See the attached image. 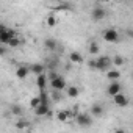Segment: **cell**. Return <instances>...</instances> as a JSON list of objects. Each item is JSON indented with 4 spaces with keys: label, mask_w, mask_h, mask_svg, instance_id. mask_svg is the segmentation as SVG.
I'll list each match as a JSON object with an SVG mask.
<instances>
[{
    "label": "cell",
    "mask_w": 133,
    "mask_h": 133,
    "mask_svg": "<svg viewBox=\"0 0 133 133\" xmlns=\"http://www.w3.org/2000/svg\"><path fill=\"white\" fill-rule=\"evenodd\" d=\"M111 68V58L110 56H99L96 59V69L97 71H102V72H107L108 69Z\"/></svg>",
    "instance_id": "cell-1"
},
{
    "label": "cell",
    "mask_w": 133,
    "mask_h": 133,
    "mask_svg": "<svg viewBox=\"0 0 133 133\" xmlns=\"http://www.w3.org/2000/svg\"><path fill=\"white\" fill-rule=\"evenodd\" d=\"M103 39H105L107 42H117V41H119V33H117V30H114V28H107V30L103 31Z\"/></svg>",
    "instance_id": "cell-2"
},
{
    "label": "cell",
    "mask_w": 133,
    "mask_h": 133,
    "mask_svg": "<svg viewBox=\"0 0 133 133\" xmlns=\"http://www.w3.org/2000/svg\"><path fill=\"white\" fill-rule=\"evenodd\" d=\"M122 91V85L119 83V80H111V83L108 85V88H107V94L108 96H116L117 92H121Z\"/></svg>",
    "instance_id": "cell-3"
},
{
    "label": "cell",
    "mask_w": 133,
    "mask_h": 133,
    "mask_svg": "<svg viewBox=\"0 0 133 133\" xmlns=\"http://www.w3.org/2000/svg\"><path fill=\"white\" fill-rule=\"evenodd\" d=\"M49 83H50L52 89H58V91H63V89L66 88V80H64L61 75H56V77H55L53 80H50Z\"/></svg>",
    "instance_id": "cell-4"
},
{
    "label": "cell",
    "mask_w": 133,
    "mask_h": 133,
    "mask_svg": "<svg viewBox=\"0 0 133 133\" xmlns=\"http://www.w3.org/2000/svg\"><path fill=\"white\" fill-rule=\"evenodd\" d=\"M75 121H77V124L80 125V127H89L91 125V117H89V114H85V113H78L77 116H75Z\"/></svg>",
    "instance_id": "cell-5"
},
{
    "label": "cell",
    "mask_w": 133,
    "mask_h": 133,
    "mask_svg": "<svg viewBox=\"0 0 133 133\" xmlns=\"http://www.w3.org/2000/svg\"><path fill=\"white\" fill-rule=\"evenodd\" d=\"M113 99H114V103H116L117 107H121V108H124V107L128 105V97H127L125 94H122V91L117 92L116 96H113Z\"/></svg>",
    "instance_id": "cell-6"
},
{
    "label": "cell",
    "mask_w": 133,
    "mask_h": 133,
    "mask_svg": "<svg viewBox=\"0 0 133 133\" xmlns=\"http://www.w3.org/2000/svg\"><path fill=\"white\" fill-rule=\"evenodd\" d=\"M11 38H14V36H11L10 35V31H8V28L6 27H0V44H3V45H6L8 44V41L11 39Z\"/></svg>",
    "instance_id": "cell-7"
},
{
    "label": "cell",
    "mask_w": 133,
    "mask_h": 133,
    "mask_svg": "<svg viewBox=\"0 0 133 133\" xmlns=\"http://www.w3.org/2000/svg\"><path fill=\"white\" fill-rule=\"evenodd\" d=\"M105 10L102 8V6H96L94 10H92V13H91V17H92V21H96V22H99V21H102L103 17H105Z\"/></svg>",
    "instance_id": "cell-8"
},
{
    "label": "cell",
    "mask_w": 133,
    "mask_h": 133,
    "mask_svg": "<svg viewBox=\"0 0 133 133\" xmlns=\"http://www.w3.org/2000/svg\"><path fill=\"white\" fill-rule=\"evenodd\" d=\"M33 110H35V114L39 116V117L49 114V105H47V103H39V105H38L36 108H33Z\"/></svg>",
    "instance_id": "cell-9"
},
{
    "label": "cell",
    "mask_w": 133,
    "mask_h": 133,
    "mask_svg": "<svg viewBox=\"0 0 133 133\" xmlns=\"http://www.w3.org/2000/svg\"><path fill=\"white\" fill-rule=\"evenodd\" d=\"M47 75L42 72V74H38V80H36V85H38V88H39V91H42V89H45V86H47Z\"/></svg>",
    "instance_id": "cell-10"
},
{
    "label": "cell",
    "mask_w": 133,
    "mask_h": 133,
    "mask_svg": "<svg viewBox=\"0 0 133 133\" xmlns=\"http://www.w3.org/2000/svg\"><path fill=\"white\" fill-rule=\"evenodd\" d=\"M28 72H30V69L27 68V66H19L17 71H16V77H17V78H21V80H24V78H27Z\"/></svg>",
    "instance_id": "cell-11"
},
{
    "label": "cell",
    "mask_w": 133,
    "mask_h": 133,
    "mask_svg": "<svg viewBox=\"0 0 133 133\" xmlns=\"http://www.w3.org/2000/svg\"><path fill=\"white\" fill-rule=\"evenodd\" d=\"M28 69H30V72H33V74H36V75H38V74H42V72L45 71L44 64H41V63H35V64H31Z\"/></svg>",
    "instance_id": "cell-12"
},
{
    "label": "cell",
    "mask_w": 133,
    "mask_h": 133,
    "mask_svg": "<svg viewBox=\"0 0 133 133\" xmlns=\"http://www.w3.org/2000/svg\"><path fill=\"white\" fill-rule=\"evenodd\" d=\"M56 119L59 121V122H69V113H68V110H59V111H56Z\"/></svg>",
    "instance_id": "cell-13"
},
{
    "label": "cell",
    "mask_w": 133,
    "mask_h": 133,
    "mask_svg": "<svg viewBox=\"0 0 133 133\" xmlns=\"http://www.w3.org/2000/svg\"><path fill=\"white\" fill-rule=\"evenodd\" d=\"M56 45H58L56 39H53V38H47V39H44V47H45L47 50H55Z\"/></svg>",
    "instance_id": "cell-14"
},
{
    "label": "cell",
    "mask_w": 133,
    "mask_h": 133,
    "mask_svg": "<svg viewBox=\"0 0 133 133\" xmlns=\"http://www.w3.org/2000/svg\"><path fill=\"white\" fill-rule=\"evenodd\" d=\"M69 59H71V63H83V55L80 53V52H71V55H69Z\"/></svg>",
    "instance_id": "cell-15"
},
{
    "label": "cell",
    "mask_w": 133,
    "mask_h": 133,
    "mask_svg": "<svg viewBox=\"0 0 133 133\" xmlns=\"http://www.w3.org/2000/svg\"><path fill=\"white\" fill-rule=\"evenodd\" d=\"M107 78L108 80H119L121 78V71H113L111 68L107 71Z\"/></svg>",
    "instance_id": "cell-16"
},
{
    "label": "cell",
    "mask_w": 133,
    "mask_h": 133,
    "mask_svg": "<svg viewBox=\"0 0 133 133\" xmlns=\"http://www.w3.org/2000/svg\"><path fill=\"white\" fill-rule=\"evenodd\" d=\"M91 114H92V116H96V117L102 116V114H103V108H102V105L94 103V105L91 107Z\"/></svg>",
    "instance_id": "cell-17"
},
{
    "label": "cell",
    "mask_w": 133,
    "mask_h": 133,
    "mask_svg": "<svg viewBox=\"0 0 133 133\" xmlns=\"http://www.w3.org/2000/svg\"><path fill=\"white\" fill-rule=\"evenodd\" d=\"M45 24H47L49 27H55V25L58 24V17H56L55 14H49V16L45 17Z\"/></svg>",
    "instance_id": "cell-18"
},
{
    "label": "cell",
    "mask_w": 133,
    "mask_h": 133,
    "mask_svg": "<svg viewBox=\"0 0 133 133\" xmlns=\"http://www.w3.org/2000/svg\"><path fill=\"white\" fill-rule=\"evenodd\" d=\"M78 94H80V91H78L77 86H69V88H68V96H69V97L74 99V97H78Z\"/></svg>",
    "instance_id": "cell-19"
},
{
    "label": "cell",
    "mask_w": 133,
    "mask_h": 133,
    "mask_svg": "<svg viewBox=\"0 0 133 133\" xmlns=\"http://www.w3.org/2000/svg\"><path fill=\"white\" fill-rule=\"evenodd\" d=\"M99 52H100V49H99V45H97L96 42H91V44H89V55H92V56H96V55H99Z\"/></svg>",
    "instance_id": "cell-20"
},
{
    "label": "cell",
    "mask_w": 133,
    "mask_h": 133,
    "mask_svg": "<svg viewBox=\"0 0 133 133\" xmlns=\"http://www.w3.org/2000/svg\"><path fill=\"white\" fill-rule=\"evenodd\" d=\"M6 45H10V47L16 49V47H19V45H21V39H19L17 36H14V38H11V39L8 41V44H6Z\"/></svg>",
    "instance_id": "cell-21"
},
{
    "label": "cell",
    "mask_w": 133,
    "mask_h": 133,
    "mask_svg": "<svg viewBox=\"0 0 133 133\" xmlns=\"http://www.w3.org/2000/svg\"><path fill=\"white\" fill-rule=\"evenodd\" d=\"M111 63L116 66V68H121V66H124V63H125V59L122 58V56H114V59H111Z\"/></svg>",
    "instance_id": "cell-22"
},
{
    "label": "cell",
    "mask_w": 133,
    "mask_h": 133,
    "mask_svg": "<svg viewBox=\"0 0 133 133\" xmlns=\"http://www.w3.org/2000/svg\"><path fill=\"white\" fill-rule=\"evenodd\" d=\"M39 99H41V103H47V105H49V94H47L45 89H42V91L39 92Z\"/></svg>",
    "instance_id": "cell-23"
},
{
    "label": "cell",
    "mask_w": 133,
    "mask_h": 133,
    "mask_svg": "<svg viewBox=\"0 0 133 133\" xmlns=\"http://www.w3.org/2000/svg\"><path fill=\"white\" fill-rule=\"evenodd\" d=\"M16 127H17V128H21V130L28 128V122H27L25 119H21V121H17V122H16Z\"/></svg>",
    "instance_id": "cell-24"
},
{
    "label": "cell",
    "mask_w": 133,
    "mask_h": 133,
    "mask_svg": "<svg viewBox=\"0 0 133 133\" xmlns=\"http://www.w3.org/2000/svg\"><path fill=\"white\" fill-rule=\"evenodd\" d=\"M11 113L16 114V116H22V108H21L19 105H13V107H11Z\"/></svg>",
    "instance_id": "cell-25"
},
{
    "label": "cell",
    "mask_w": 133,
    "mask_h": 133,
    "mask_svg": "<svg viewBox=\"0 0 133 133\" xmlns=\"http://www.w3.org/2000/svg\"><path fill=\"white\" fill-rule=\"evenodd\" d=\"M39 103H41V99H39V96H36V97H33V99L30 100V107H31V108H36Z\"/></svg>",
    "instance_id": "cell-26"
},
{
    "label": "cell",
    "mask_w": 133,
    "mask_h": 133,
    "mask_svg": "<svg viewBox=\"0 0 133 133\" xmlns=\"http://www.w3.org/2000/svg\"><path fill=\"white\" fill-rule=\"evenodd\" d=\"M61 91H58V89H53V92H52V99L53 100H59L61 99V94H59Z\"/></svg>",
    "instance_id": "cell-27"
},
{
    "label": "cell",
    "mask_w": 133,
    "mask_h": 133,
    "mask_svg": "<svg viewBox=\"0 0 133 133\" xmlns=\"http://www.w3.org/2000/svg\"><path fill=\"white\" fill-rule=\"evenodd\" d=\"M3 55H6V47L2 44V45H0V56H3Z\"/></svg>",
    "instance_id": "cell-28"
},
{
    "label": "cell",
    "mask_w": 133,
    "mask_h": 133,
    "mask_svg": "<svg viewBox=\"0 0 133 133\" xmlns=\"http://www.w3.org/2000/svg\"><path fill=\"white\" fill-rule=\"evenodd\" d=\"M88 66H89V68L91 69H96V59L92 58V59H89V63H88Z\"/></svg>",
    "instance_id": "cell-29"
},
{
    "label": "cell",
    "mask_w": 133,
    "mask_h": 133,
    "mask_svg": "<svg viewBox=\"0 0 133 133\" xmlns=\"http://www.w3.org/2000/svg\"><path fill=\"white\" fill-rule=\"evenodd\" d=\"M56 75H58V74H56V72H50V74H49V75H47V80H49V82H50V80H53V78H55V77H56Z\"/></svg>",
    "instance_id": "cell-30"
},
{
    "label": "cell",
    "mask_w": 133,
    "mask_h": 133,
    "mask_svg": "<svg viewBox=\"0 0 133 133\" xmlns=\"http://www.w3.org/2000/svg\"><path fill=\"white\" fill-rule=\"evenodd\" d=\"M102 2H110V0H102Z\"/></svg>",
    "instance_id": "cell-31"
},
{
    "label": "cell",
    "mask_w": 133,
    "mask_h": 133,
    "mask_svg": "<svg viewBox=\"0 0 133 133\" xmlns=\"http://www.w3.org/2000/svg\"><path fill=\"white\" fill-rule=\"evenodd\" d=\"M0 27H2V25H0Z\"/></svg>",
    "instance_id": "cell-32"
}]
</instances>
